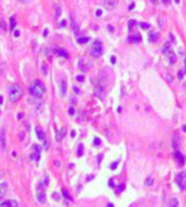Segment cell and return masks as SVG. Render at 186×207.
Listing matches in <instances>:
<instances>
[{"mask_svg": "<svg viewBox=\"0 0 186 207\" xmlns=\"http://www.w3.org/2000/svg\"><path fill=\"white\" fill-rule=\"evenodd\" d=\"M29 92H31V94L34 98H37V99H41V98L43 97V94L46 93V88H44V85H43V83H42V81L36 80L34 84L31 87Z\"/></svg>", "mask_w": 186, "mask_h": 207, "instance_id": "cell-1", "label": "cell"}, {"mask_svg": "<svg viewBox=\"0 0 186 207\" xmlns=\"http://www.w3.org/2000/svg\"><path fill=\"white\" fill-rule=\"evenodd\" d=\"M22 95H23V90L18 84H13V85L9 88V99H10V102L19 101L22 98Z\"/></svg>", "mask_w": 186, "mask_h": 207, "instance_id": "cell-2", "label": "cell"}, {"mask_svg": "<svg viewBox=\"0 0 186 207\" xmlns=\"http://www.w3.org/2000/svg\"><path fill=\"white\" fill-rule=\"evenodd\" d=\"M103 54V45L100 41H95L94 45L91 47V55L94 56V57H100Z\"/></svg>", "mask_w": 186, "mask_h": 207, "instance_id": "cell-3", "label": "cell"}, {"mask_svg": "<svg viewBox=\"0 0 186 207\" xmlns=\"http://www.w3.org/2000/svg\"><path fill=\"white\" fill-rule=\"evenodd\" d=\"M176 183L179 184V187L181 189H185L186 188V173L181 172L177 177H176Z\"/></svg>", "mask_w": 186, "mask_h": 207, "instance_id": "cell-4", "label": "cell"}, {"mask_svg": "<svg viewBox=\"0 0 186 207\" xmlns=\"http://www.w3.org/2000/svg\"><path fill=\"white\" fill-rule=\"evenodd\" d=\"M0 207H19V203L15 200H7L0 202Z\"/></svg>", "mask_w": 186, "mask_h": 207, "instance_id": "cell-5", "label": "cell"}, {"mask_svg": "<svg viewBox=\"0 0 186 207\" xmlns=\"http://www.w3.org/2000/svg\"><path fill=\"white\" fill-rule=\"evenodd\" d=\"M37 200L41 202V203H44L46 202V195H44V191L42 188V184L38 188V193H37Z\"/></svg>", "mask_w": 186, "mask_h": 207, "instance_id": "cell-6", "label": "cell"}, {"mask_svg": "<svg viewBox=\"0 0 186 207\" xmlns=\"http://www.w3.org/2000/svg\"><path fill=\"white\" fill-rule=\"evenodd\" d=\"M7 192H8V183L7 182H1V183H0V201H1V198L5 196Z\"/></svg>", "mask_w": 186, "mask_h": 207, "instance_id": "cell-7", "label": "cell"}, {"mask_svg": "<svg viewBox=\"0 0 186 207\" xmlns=\"http://www.w3.org/2000/svg\"><path fill=\"white\" fill-rule=\"evenodd\" d=\"M175 159L179 161V164H180L181 167H182L184 164H185V158H184V155L181 154L179 150H176V151H175Z\"/></svg>", "mask_w": 186, "mask_h": 207, "instance_id": "cell-8", "label": "cell"}, {"mask_svg": "<svg viewBox=\"0 0 186 207\" xmlns=\"http://www.w3.org/2000/svg\"><path fill=\"white\" fill-rule=\"evenodd\" d=\"M36 134L38 136V139L42 140V141H44L46 140V134H44V131L41 128V127H36Z\"/></svg>", "mask_w": 186, "mask_h": 207, "instance_id": "cell-9", "label": "cell"}, {"mask_svg": "<svg viewBox=\"0 0 186 207\" xmlns=\"http://www.w3.org/2000/svg\"><path fill=\"white\" fill-rule=\"evenodd\" d=\"M166 56L168 57V60H170V62L171 64H174V62H176V55H175V52L172 50H170V51H167V52L165 54Z\"/></svg>", "mask_w": 186, "mask_h": 207, "instance_id": "cell-10", "label": "cell"}, {"mask_svg": "<svg viewBox=\"0 0 186 207\" xmlns=\"http://www.w3.org/2000/svg\"><path fill=\"white\" fill-rule=\"evenodd\" d=\"M0 142H1V148L3 150L5 149V131L1 130V132H0Z\"/></svg>", "mask_w": 186, "mask_h": 207, "instance_id": "cell-11", "label": "cell"}, {"mask_svg": "<svg viewBox=\"0 0 186 207\" xmlns=\"http://www.w3.org/2000/svg\"><path fill=\"white\" fill-rule=\"evenodd\" d=\"M66 90H67V87H66V80H61V95L62 97L66 95Z\"/></svg>", "mask_w": 186, "mask_h": 207, "instance_id": "cell-12", "label": "cell"}, {"mask_svg": "<svg viewBox=\"0 0 186 207\" xmlns=\"http://www.w3.org/2000/svg\"><path fill=\"white\" fill-rule=\"evenodd\" d=\"M150 41L152 42V43L158 41V33H157V32H152V33L150 34Z\"/></svg>", "mask_w": 186, "mask_h": 207, "instance_id": "cell-13", "label": "cell"}, {"mask_svg": "<svg viewBox=\"0 0 186 207\" xmlns=\"http://www.w3.org/2000/svg\"><path fill=\"white\" fill-rule=\"evenodd\" d=\"M56 55H58V56H63V57H69V54L66 52L65 50H62V48H57V50H56Z\"/></svg>", "mask_w": 186, "mask_h": 207, "instance_id": "cell-14", "label": "cell"}, {"mask_svg": "<svg viewBox=\"0 0 186 207\" xmlns=\"http://www.w3.org/2000/svg\"><path fill=\"white\" fill-rule=\"evenodd\" d=\"M129 42H139L141 41V34H136V36H131L129 38Z\"/></svg>", "mask_w": 186, "mask_h": 207, "instance_id": "cell-15", "label": "cell"}, {"mask_svg": "<svg viewBox=\"0 0 186 207\" xmlns=\"http://www.w3.org/2000/svg\"><path fill=\"white\" fill-rule=\"evenodd\" d=\"M31 160H33V161H38L39 160V154L38 153H34V154H31Z\"/></svg>", "mask_w": 186, "mask_h": 207, "instance_id": "cell-16", "label": "cell"}, {"mask_svg": "<svg viewBox=\"0 0 186 207\" xmlns=\"http://www.w3.org/2000/svg\"><path fill=\"white\" fill-rule=\"evenodd\" d=\"M170 207H179V201H177V198H172V200H171Z\"/></svg>", "mask_w": 186, "mask_h": 207, "instance_id": "cell-17", "label": "cell"}, {"mask_svg": "<svg viewBox=\"0 0 186 207\" xmlns=\"http://www.w3.org/2000/svg\"><path fill=\"white\" fill-rule=\"evenodd\" d=\"M62 195L65 196V198H66V200H69V201L72 200V198H71V195L69 193V191H67V189H63V191H62Z\"/></svg>", "mask_w": 186, "mask_h": 207, "instance_id": "cell-18", "label": "cell"}, {"mask_svg": "<svg viewBox=\"0 0 186 207\" xmlns=\"http://www.w3.org/2000/svg\"><path fill=\"white\" fill-rule=\"evenodd\" d=\"M15 28V17H12L10 18V29L13 31Z\"/></svg>", "mask_w": 186, "mask_h": 207, "instance_id": "cell-19", "label": "cell"}, {"mask_svg": "<svg viewBox=\"0 0 186 207\" xmlns=\"http://www.w3.org/2000/svg\"><path fill=\"white\" fill-rule=\"evenodd\" d=\"M88 41H89V38H88V37H81V38H79V40H77V42H79V43H86Z\"/></svg>", "mask_w": 186, "mask_h": 207, "instance_id": "cell-20", "label": "cell"}, {"mask_svg": "<svg viewBox=\"0 0 186 207\" xmlns=\"http://www.w3.org/2000/svg\"><path fill=\"white\" fill-rule=\"evenodd\" d=\"M152 183H153V179H152L151 177H148V178H147V179L144 181V184H146V186H151Z\"/></svg>", "mask_w": 186, "mask_h": 207, "instance_id": "cell-21", "label": "cell"}, {"mask_svg": "<svg viewBox=\"0 0 186 207\" xmlns=\"http://www.w3.org/2000/svg\"><path fill=\"white\" fill-rule=\"evenodd\" d=\"M60 15H61V8L56 5V14H55V17H56V18H58Z\"/></svg>", "mask_w": 186, "mask_h": 207, "instance_id": "cell-22", "label": "cell"}, {"mask_svg": "<svg viewBox=\"0 0 186 207\" xmlns=\"http://www.w3.org/2000/svg\"><path fill=\"white\" fill-rule=\"evenodd\" d=\"M141 27L143 28V29H148V28H150L151 26L148 24V23H144V22H142V23H141Z\"/></svg>", "mask_w": 186, "mask_h": 207, "instance_id": "cell-23", "label": "cell"}, {"mask_svg": "<svg viewBox=\"0 0 186 207\" xmlns=\"http://www.w3.org/2000/svg\"><path fill=\"white\" fill-rule=\"evenodd\" d=\"M33 150H34V153L39 154L41 153V146H39V145H34V146H33Z\"/></svg>", "mask_w": 186, "mask_h": 207, "instance_id": "cell-24", "label": "cell"}, {"mask_svg": "<svg viewBox=\"0 0 186 207\" xmlns=\"http://www.w3.org/2000/svg\"><path fill=\"white\" fill-rule=\"evenodd\" d=\"M82 145H80V146H79V150H77V155H82Z\"/></svg>", "mask_w": 186, "mask_h": 207, "instance_id": "cell-25", "label": "cell"}, {"mask_svg": "<svg viewBox=\"0 0 186 207\" xmlns=\"http://www.w3.org/2000/svg\"><path fill=\"white\" fill-rule=\"evenodd\" d=\"M134 24H136V22L132 19V21L129 22V26H128V28H129V29H132V28H133V26H134Z\"/></svg>", "mask_w": 186, "mask_h": 207, "instance_id": "cell-26", "label": "cell"}, {"mask_svg": "<svg viewBox=\"0 0 186 207\" xmlns=\"http://www.w3.org/2000/svg\"><path fill=\"white\" fill-rule=\"evenodd\" d=\"M76 80H77V81H84V76H82V75H79V76L76 78Z\"/></svg>", "mask_w": 186, "mask_h": 207, "instance_id": "cell-27", "label": "cell"}, {"mask_svg": "<svg viewBox=\"0 0 186 207\" xmlns=\"http://www.w3.org/2000/svg\"><path fill=\"white\" fill-rule=\"evenodd\" d=\"M182 76H184V71L182 70H180L179 71V79H182Z\"/></svg>", "mask_w": 186, "mask_h": 207, "instance_id": "cell-28", "label": "cell"}, {"mask_svg": "<svg viewBox=\"0 0 186 207\" xmlns=\"http://www.w3.org/2000/svg\"><path fill=\"white\" fill-rule=\"evenodd\" d=\"M161 1L163 3V4H166V5H168V4L171 3V0H161Z\"/></svg>", "mask_w": 186, "mask_h": 207, "instance_id": "cell-29", "label": "cell"}, {"mask_svg": "<svg viewBox=\"0 0 186 207\" xmlns=\"http://www.w3.org/2000/svg\"><path fill=\"white\" fill-rule=\"evenodd\" d=\"M124 189V184H122V186H119V189H118V193H120V192Z\"/></svg>", "mask_w": 186, "mask_h": 207, "instance_id": "cell-30", "label": "cell"}, {"mask_svg": "<svg viewBox=\"0 0 186 207\" xmlns=\"http://www.w3.org/2000/svg\"><path fill=\"white\" fill-rule=\"evenodd\" d=\"M42 69H43V74H47V70H46V69H47V65H46V64H43Z\"/></svg>", "mask_w": 186, "mask_h": 207, "instance_id": "cell-31", "label": "cell"}, {"mask_svg": "<svg viewBox=\"0 0 186 207\" xmlns=\"http://www.w3.org/2000/svg\"><path fill=\"white\" fill-rule=\"evenodd\" d=\"M69 113H70V115H74V113H75V109H74V108H70V109H69Z\"/></svg>", "mask_w": 186, "mask_h": 207, "instance_id": "cell-32", "label": "cell"}, {"mask_svg": "<svg viewBox=\"0 0 186 207\" xmlns=\"http://www.w3.org/2000/svg\"><path fill=\"white\" fill-rule=\"evenodd\" d=\"M94 142H95V145H100V140H99V139H95Z\"/></svg>", "mask_w": 186, "mask_h": 207, "instance_id": "cell-33", "label": "cell"}, {"mask_svg": "<svg viewBox=\"0 0 186 207\" xmlns=\"http://www.w3.org/2000/svg\"><path fill=\"white\" fill-rule=\"evenodd\" d=\"M115 62H117V59L113 56V57H112V64H115Z\"/></svg>", "mask_w": 186, "mask_h": 207, "instance_id": "cell-34", "label": "cell"}, {"mask_svg": "<svg viewBox=\"0 0 186 207\" xmlns=\"http://www.w3.org/2000/svg\"><path fill=\"white\" fill-rule=\"evenodd\" d=\"M117 165H118V163H114V164H112V169H115V168H117Z\"/></svg>", "mask_w": 186, "mask_h": 207, "instance_id": "cell-35", "label": "cell"}, {"mask_svg": "<svg viewBox=\"0 0 186 207\" xmlns=\"http://www.w3.org/2000/svg\"><path fill=\"white\" fill-rule=\"evenodd\" d=\"M133 8H134V4H131V5H129V10H133Z\"/></svg>", "mask_w": 186, "mask_h": 207, "instance_id": "cell-36", "label": "cell"}, {"mask_svg": "<svg viewBox=\"0 0 186 207\" xmlns=\"http://www.w3.org/2000/svg\"><path fill=\"white\" fill-rule=\"evenodd\" d=\"M101 13H103L101 10H98V12H96V15H98V17H100V15H101Z\"/></svg>", "mask_w": 186, "mask_h": 207, "instance_id": "cell-37", "label": "cell"}, {"mask_svg": "<svg viewBox=\"0 0 186 207\" xmlns=\"http://www.w3.org/2000/svg\"><path fill=\"white\" fill-rule=\"evenodd\" d=\"M74 90H75V93H80V89H77V88H75Z\"/></svg>", "mask_w": 186, "mask_h": 207, "instance_id": "cell-38", "label": "cell"}, {"mask_svg": "<svg viewBox=\"0 0 186 207\" xmlns=\"http://www.w3.org/2000/svg\"><path fill=\"white\" fill-rule=\"evenodd\" d=\"M151 3H153V4H157V0H151Z\"/></svg>", "mask_w": 186, "mask_h": 207, "instance_id": "cell-39", "label": "cell"}, {"mask_svg": "<svg viewBox=\"0 0 186 207\" xmlns=\"http://www.w3.org/2000/svg\"><path fill=\"white\" fill-rule=\"evenodd\" d=\"M182 131H185V132H186V126H182Z\"/></svg>", "mask_w": 186, "mask_h": 207, "instance_id": "cell-40", "label": "cell"}, {"mask_svg": "<svg viewBox=\"0 0 186 207\" xmlns=\"http://www.w3.org/2000/svg\"><path fill=\"white\" fill-rule=\"evenodd\" d=\"M108 207H113V205H112V203H109V205H108Z\"/></svg>", "mask_w": 186, "mask_h": 207, "instance_id": "cell-41", "label": "cell"}, {"mask_svg": "<svg viewBox=\"0 0 186 207\" xmlns=\"http://www.w3.org/2000/svg\"><path fill=\"white\" fill-rule=\"evenodd\" d=\"M185 73H186V60H185Z\"/></svg>", "mask_w": 186, "mask_h": 207, "instance_id": "cell-42", "label": "cell"}, {"mask_svg": "<svg viewBox=\"0 0 186 207\" xmlns=\"http://www.w3.org/2000/svg\"><path fill=\"white\" fill-rule=\"evenodd\" d=\"M1 102H3V98H1V97H0V103H1Z\"/></svg>", "mask_w": 186, "mask_h": 207, "instance_id": "cell-43", "label": "cell"}, {"mask_svg": "<svg viewBox=\"0 0 186 207\" xmlns=\"http://www.w3.org/2000/svg\"><path fill=\"white\" fill-rule=\"evenodd\" d=\"M19 1H20V3H24V0H19Z\"/></svg>", "mask_w": 186, "mask_h": 207, "instance_id": "cell-44", "label": "cell"}]
</instances>
